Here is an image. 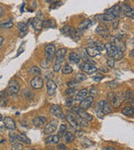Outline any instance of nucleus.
Segmentation results:
<instances>
[{
    "label": "nucleus",
    "instance_id": "1",
    "mask_svg": "<svg viewBox=\"0 0 134 150\" xmlns=\"http://www.w3.org/2000/svg\"><path fill=\"white\" fill-rule=\"evenodd\" d=\"M105 48L107 50V54L108 57L114 58V60H121L124 57V54L122 51H120L117 48L113 46L111 43H106Z\"/></svg>",
    "mask_w": 134,
    "mask_h": 150
},
{
    "label": "nucleus",
    "instance_id": "2",
    "mask_svg": "<svg viewBox=\"0 0 134 150\" xmlns=\"http://www.w3.org/2000/svg\"><path fill=\"white\" fill-rule=\"evenodd\" d=\"M107 98L114 108L120 107L124 102V94L122 92L113 93L111 92L107 94Z\"/></svg>",
    "mask_w": 134,
    "mask_h": 150
},
{
    "label": "nucleus",
    "instance_id": "3",
    "mask_svg": "<svg viewBox=\"0 0 134 150\" xmlns=\"http://www.w3.org/2000/svg\"><path fill=\"white\" fill-rule=\"evenodd\" d=\"M62 34L70 37L73 40L75 41H78L80 39V34L77 29H76L73 27L70 26H65L62 29H61Z\"/></svg>",
    "mask_w": 134,
    "mask_h": 150
},
{
    "label": "nucleus",
    "instance_id": "4",
    "mask_svg": "<svg viewBox=\"0 0 134 150\" xmlns=\"http://www.w3.org/2000/svg\"><path fill=\"white\" fill-rule=\"evenodd\" d=\"M56 46L54 43H49L45 46V59L51 62L54 60V57L56 55Z\"/></svg>",
    "mask_w": 134,
    "mask_h": 150
},
{
    "label": "nucleus",
    "instance_id": "5",
    "mask_svg": "<svg viewBox=\"0 0 134 150\" xmlns=\"http://www.w3.org/2000/svg\"><path fill=\"white\" fill-rule=\"evenodd\" d=\"M72 110L74 111V113L76 114H77L80 118H81L82 119H85L86 121H91L93 119V117L88 113L86 111H85V109L81 108L80 106H75L72 108Z\"/></svg>",
    "mask_w": 134,
    "mask_h": 150
},
{
    "label": "nucleus",
    "instance_id": "6",
    "mask_svg": "<svg viewBox=\"0 0 134 150\" xmlns=\"http://www.w3.org/2000/svg\"><path fill=\"white\" fill-rule=\"evenodd\" d=\"M96 33L100 35V37H102L103 38H107L110 36V31L108 27L106 24L100 23L97 26V28L96 29Z\"/></svg>",
    "mask_w": 134,
    "mask_h": 150
},
{
    "label": "nucleus",
    "instance_id": "7",
    "mask_svg": "<svg viewBox=\"0 0 134 150\" xmlns=\"http://www.w3.org/2000/svg\"><path fill=\"white\" fill-rule=\"evenodd\" d=\"M57 125H58V121L57 120H56V119L50 120L45 125V129H44V133L45 134H52V133H54L56 129H57Z\"/></svg>",
    "mask_w": 134,
    "mask_h": 150
},
{
    "label": "nucleus",
    "instance_id": "8",
    "mask_svg": "<svg viewBox=\"0 0 134 150\" xmlns=\"http://www.w3.org/2000/svg\"><path fill=\"white\" fill-rule=\"evenodd\" d=\"M80 69L87 74H93L97 72V68L92 64H87V63H82L80 65Z\"/></svg>",
    "mask_w": 134,
    "mask_h": 150
},
{
    "label": "nucleus",
    "instance_id": "9",
    "mask_svg": "<svg viewBox=\"0 0 134 150\" xmlns=\"http://www.w3.org/2000/svg\"><path fill=\"white\" fill-rule=\"evenodd\" d=\"M66 54V48H62L58 49L56 52V61H55V65H60L65 60V55Z\"/></svg>",
    "mask_w": 134,
    "mask_h": 150
},
{
    "label": "nucleus",
    "instance_id": "10",
    "mask_svg": "<svg viewBox=\"0 0 134 150\" xmlns=\"http://www.w3.org/2000/svg\"><path fill=\"white\" fill-rule=\"evenodd\" d=\"M50 112L52 115L56 116L58 118H60V119H65V114L61 109V108L60 107L59 105L57 104H54L52 105L50 108Z\"/></svg>",
    "mask_w": 134,
    "mask_h": 150
},
{
    "label": "nucleus",
    "instance_id": "11",
    "mask_svg": "<svg viewBox=\"0 0 134 150\" xmlns=\"http://www.w3.org/2000/svg\"><path fill=\"white\" fill-rule=\"evenodd\" d=\"M105 13L111 14L115 19H118V18H120V14H121V6L118 4H116V5L112 6V8L107 9Z\"/></svg>",
    "mask_w": 134,
    "mask_h": 150
},
{
    "label": "nucleus",
    "instance_id": "12",
    "mask_svg": "<svg viewBox=\"0 0 134 150\" xmlns=\"http://www.w3.org/2000/svg\"><path fill=\"white\" fill-rule=\"evenodd\" d=\"M97 104L99 105L100 109L102 110L104 114H109L112 112V108L110 105V104L108 102H107L106 100H100Z\"/></svg>",
    "mask_w": 134,
    "mask_h": 150
},
{
    "label": "nucleus",
    "instance_id": "13",
    "mask_svg": "<svg viewBox=\"0 0 134 150\" xmlns=\"http://www.w3.org/2000/svg\"><path fill=\"white\" fill-rule=\"evenodd\" d=\"M30 85H31V87L33 88L34 89H40L44 86V81H43V79L40 77L37 76V77H34V78L31 79Z\"/></svg>",
    "mask_w": 134,
    "mask_h": 150
},
{
    "label": "nucleus",
    "instance_id": "14",
    "mask_svg": "<svg viewBox=\"0 0 134 150\" xmlns=\"http://www.w3.org/2000/svg\"><path fill=\"white\" fill-rule=\"evenodd\" d=\"M112 43L113 46H115L116 48H117L120 51H122L123 53L126 50V45H125V43H123V41L121 40L120 38H117V37H112V43Z\"/></svg>",
    "mask_w": 134,
    "mask_h": 150
},
{
    "label": "nucleus",
    "instance_id": "15",
    "mask_svg": "<svg viewBox=\"0 0 134 150\" xmlns=\"http://www.w3.org/2000/svg\"><path fill=\"white\" fill-rule=\"evenodd\" d=\"M29 23L32 25L33 29L35 31H40L43 29V21L38 18H34L29 20Z\"/></svg>",
    "mask_w": 134,
    "mask_h": 150
},
{
    "label": "nucleus",
    "instance_id": "16",
    "mask_svg": "<svg viewBox=\"0 0 134 150\" xmlns=\"http://www.w3.org/2000/svg\"><path fill=\"white\" fill-rule=\"evenodd\" d=\"M3 120V125L4 127L9 130H15L16 129V123L15 121L11 117H5Z\"/></svg>",
    "mask_w": 134,
    "mask_h": 150
},
{
    "label": "nucleus",
    "instance_id": "17",
    "mask_svg": "<svg viewBox=\"0 0 134 150\" xmlns=\"http://www.w3.org/2000/svg\"><path fill=\"white\" fill-rule=\"evenodd\" d=\"M20 88L17 80H11L9 84V92L11 94H16L19 93Z\"/></svg>",
    "mask_w": 134,
    "mask_h": 150
},
{
    "label": "nucleus",
    "instance_id": "18",
    "mask_svg": "<svg viewBox=\"0 0 134 150\" xmlns=\"http://www.w3.org/2000/svg\"><path fill=\"white\" fill-rule=\"evenodd\" d=\"M56 88H57V85H56V82L54 80H48L47 81V84H46V89H47V94L49 95H53L55 94L56 91Z\"/></svg>",
    "mask_w": 134,
    "mask_h": 150
},
{
    "label": "nucleus",
    "instance_id": "19",
    "mask_svg": "<svg viewBox=\"0 0 134 150\" xmlns=\"http://www.w3.org/2000/svg\"><path fill=\"white\" fill-rule=\"evenodd\" d=\"M79 56H80V59H82L83 61H84V63H87V64H92L94 65L96 63L94 62V61H92L90 58V57L87 55L86 54V49H84V48H80L79 49Z\"/></svg>",
    "mask_w": 134,
    "mask_h": 150
},
{
    "label": "nucleus",
    "instance_id": "20",
    "mask_svg": "<svg viewBox=\"0 0 134 150\" xmlns=\"http://www.w3.org/2000/svg\"><path fill=\"white\" fill-rule=\"evenodd\" d=\"M66 119L67 121H68V123H70V125L76 130V132L78 131V130H80V126L77 123L76 120L73 117L72 113H68L66 116Z\"/></svg>",
    "mask_w": 134,
    "mask_h": 150
},
{
    "label": "nucleus",
    "instance_id": "21",
    "mask_svg": "<svg viewBox=\"0 0 134 150\" xmlns=\"http://www.w3.org/2000/svg\"><path fill=\"white\" fill-rule=\"evenodd\" d=\"M47 122V118L45 116H38L33 119V124L36 128H40L44 126Z\"/></svg>",
    "mask_w": 134,
    "mask_h": 150
},
{
    "label": "nucleus",
    "instance_id": "22",
    "mask_svg": "<svg viewBox=\"0 0 134 150\" xmlns=\"http://www.w3.org/2000/svg\"><path fill=\"white\" fill-rule=\"evenodd\" d=\"M121 10L123 12V14L128 18L133 19L134 18V11L133 9L127 4H123V7L121 8Z\"/></svg>",
    "mask_w": 134,
    "mask_h": 150
},
{
    "label": "nucleus",
    "instance_id": "23",
    "mask_svg": "<svg viewBox=\"0 0 134 150\" xmlns=\"http://www.w3.org/2000/svg\"><path fill=\"white\" fill-rule=\"evenodd\" d=\"M93 102H94V98L92 97H86L84 100L81 101V103L80 104V107L83 108V109H87L92 105Z\"/></svg>",
    "mask_w": 134,
    "mask_h": 150
},
{
    "label": "nucleus",
    "instance_id": "24",
    "mask_svg": "<svg viewBox=\"0 0 134 150\" xmlns=\"http://www.w3.org/2000/svg\"><path fill=\"white\" fill-rule=\"evenodd\" d=\"M86 52L90 58H95L97 56H100V52H99L96 48H95L92 46H89L86 48Z\"/></svg>",
    "mask_w": 134,
    "mask_h": 150
},
{
    "label": "nucleus",
    "instance_id": "25",
    "mask_svg": "<svg viewBox=\"0 0 134 150\" xmlns=\"http://www.w3.org/2000/svg\"><path fill=\"white\" fill-rule=\"evenodd\" d=\"M87 94H88V89L87 88H82L76 94L75 99L76 101H82L87 97Z\"/></svg>",
    "mask_w": 134,
    "mask_h": 150
},
{
    "label": "nucleus",
    "instance_id": "26",
    "mask_svg": "<svg viewBox=\"0 0 134 150\" xmlns=\"http://www.w3.org/2000/svg\"><path fill=\"white\" fill-rule=\"evenodd\" d=\"M91 25V21L89 19H84L83 21H81L79 23L78 29L80 31H85L86 29H87L88 28L90 27Z\"/></svg>",
    "mask_w": 134,
    "mask_h": 150
},
{
    "label": "nucleus",
    "instance_id": "27",
    "mask_svg": "<svg viewBox=\"0 0 134 150\" xmlns=\"http://www.w3.org/2000/svg\"><path fill=\"white\" fill-rule=\"evenodd\" d=\"M13 26V19H9L0 22V28L1 29H9Z\"/></svg>",
    "mask_w": 134,
    "mask_h": 150
},
{
    "label": "nucleus",
    "instance_id": "28",
    "mask_svg": "<svg viewBox=\"0 0 134 150\" xmlns=\"http://www.w3.org/2000/svg\"><path fill=\"white\" fill-rule=\"evenodd\" d=\"M17 28H18V30L19 32L20 36H24L27 32H28V24H26L25 23H19L18 25H17Z\"/></svg>",
    "mask_w": 134,
    "mask_h": 150
},
{
    "label": "nucleus",
    "instance_id": "29",
    "mask_svg": "<svg viewBox=\"0 0 134 150\" xmlns=\"http://www.w3.org/2000/svg\"><path fill=\"white\" fill-rule=\"evenodd\" d=\"M69 60H70V62L76 64H79L80 62V58L78 54H76L75 52H71L70 54H69Z\"/></svg>",
    "mask_w": 134,
    "mask_h": 150
},
{
    "label": "nucleus",
    "instance_id": "30",
    "mask_svg": "<svg viewBox=\"0 0 134 150\" xmlns=\"http://www.w3.org/2000/svg\"><path fill=\"white\" fill-rule=\"evenodd\" d=\"M98 19H99V20L102 22H110V21H113L114 19H116L111 14H107V13H103V14H101L100 15L99 17H97Z\"/></svg>",
    "mask_w": 134,
    "mask_h": 150
},
{
    "label": "nucleus",
    "instance_id": "31",
    "mask_svg": "<svg viewBox=\"0 0 134 150\" xmlns=\"http://www.w3.org/2000/svg\"><path fill=\"white\" fill-rule=\"evenodd\" d=\"M60 140V137L58 135H50V137H48V139H46V143L47 144H55V143H58Z\"/></svg>",
    "mask_w": 134,
    "mask_h": 150
},
{
    "label": "nucleus",
    "instance_id": "32",
    "mask_svg": "<svg viewBox=\"0 0 134 150\" xmlns=\"http://www.w3.org/2000/svg\"><path fill=\"white\" fill-rule=\"evenodd\" d=\"M43 28H45V29L56 28V21L53 19H48V20L43 21Z\"/></svg>",
    "mask_w": 134,
    "mask_h": 150
},
{
    "label": "nucleus",
    "instance_id": "33",
    "mask_svg": "<svg viewBox=\"0 0 134 150\" xmlns=\"http://www.w3.org/2000/svg\"><path fill=\"white\" fill-rule=\"evenodd\" d=\"M123 114L126 115V116H133L134 113V108L131 106H127V107L123 108L122 110Z\"/></svg>",
    "mask_w": 134,
    "mask_h": 150
},
{
    "label": "nucleus",
    "instance_id": "34",
    "mask_svg": "<svg viewBox=\"0 0 134 150\" xmlns=\"http://www.w3.org/2000/svg\"><path fill=\"white\" fill-rule=\"evenodd\" d=\"M18 141H19L20 143H24L26 144H30L31 143L30 139L25 134H23V133L18 134Z\"/></svg>",
    "mask_w": 134,
    "mask_h": 150
},
{
    "label": "nucleus",
    "instance_id": "35",
    "mask_svg": "<svg viewBox=\"0 0 134 150\" xmlns=\"http://www.w3.org/2000/svg\"><path fill=\"white\" fill-rule=\"evenodd\" d=\"M90 46H92V47H94L95 48H96L99 52L101 53V51L102 50H104L105 49V46H104V44L103 43H100L99 41H94V42H92V43L90 45Z\"/></svg>",
    "mask_w": 134,
    "mask_h": 150
},
{
    "label": "nucleus",
    "instance_id": "36",
    "mask_svg": "<svg viewBox=\"0 0 134 150\" xmlns=\"http://www.w3.org/2000/svg\"><path fill=\"white\" fill-rule=\"evenodd\" d=\"M76 139V136L70 133V132H66L65 133V140L67 143H72Z\"/></svg>",
    "mask_w": 134,
    "mask_h": 150
},
{
    "label": "nucleus",
    "instance_id": "37",
    "mask_svg": "<svg viewBox=\"0 0 134 150\" xmlns=\"http://www.w3.org/2000/svg\"><path fill=\"white\" fill-rule=\"evenodd\" d=\"M29 73L30 74L35 76V77L39 76V75L41 74L40 69L38 67H36V66H32V67H30V68H29Z\"/></svg>",
    "mask_w": 134,
    "mask_h": 150
},
{
    "label": "nucleus",
    "instance_id": "38",
    "mask_svg": "<svg viewBox=\"0 0 134 150\" xmlns=\"http://www.w3.org/2000/svg\"><path fill=\"white\" fill-rule=\"evenodd\" d=\"M86 78H87V77L84 74H82V73H78L76 75V77H75V82H76V84H77V83H80V82H82V81H85Z\"/></svg>",
    "mask_w": 134,
    "mask_h": 150
},
{
    "label": "nucleus",
    "instance_id": "39",
    "mask_svg": "<svg viewBox=\"0 0 134 150\" xmlns=\"http://www.w3.org/2000/svg\"><path fill=\"white\" fill-rule=\"evenodd\" d=\"M66 94L69 97H72V98H73V96L76 95V94H77V89H76V88H70L66 89Z\"/></svg>",
    "mask_w": 134,
    "mask_h": 150
},
{
    "label": "nucleus",
    "instance_id": "40",
    "mask_svg": "<svg viewBox=\"0 0 134 150\" xmlns=\"http://www.w3.org/2000/svg\"><path fill=\"white\" fill-rule=\"evenodd\" d=\"M124 99L127 100V101H130L131 103H133V92H131L130 90H127L124 95Z\"/></svg>",
    "mask_w": 134,
    "mask_h": 150
},
{
    "label": "nucleus",
    "instance_id": "41",
    "mask_svg": "<svg viewBox=\"0 0 134 150\" xmlns=\"http://www.w3.org/2000/svg\"><path fill=\"white\" fill-rule=\"evenodd\" d=\"M73 72V68L69 64L65 65V67L62 68V74H70Z\"/></svg>",
    "mask_w": 134,
    "mask_h": 150
},
{
    "label": "nucleus",
    "instance_id": "42",
    "mask_svg": "<svg viewBox=\"0 0 134 150\" xmlns=\"http://www.w3.org/2000/svg\"><path fill=\"white\" fill-rule=\"evenodd\" d=\"M9 141H10V143L11 144H13L15 143L18 142V134L13 133V132H11L9 133Z\"/></svg>",
    "mask_w": 134,
    "mask_h": 150
},
{
    "label": "nucleus",
    "instance_id": "43",
    "mask_svg": "<svg viewBox=\"0 0 134 150\" xmlns=\"http://www.w3.org/2000/svg\"><path fill=\"white\" fill-rule=\"evenodd\" d=\"M95 112H96V115H97V117L99 118H104V113H103V112H102V110L100 109V108L99 107V105L96 104V107H95Z\"/></svg>",
    "mask_w": 134,
    "mask_h": 150
},
{
    "label": "nucleus",
    "instance_id": "44",
    "mask_svg": "<svg viewBox=\"0 0 134 150\" xmlns=\"http://www.w3.org/2000/svg\"><path fill=\"white\" fill-rule=\"evenodd\" d=\"M66 132V126L65 124H61L60 127L59 128V130H58V136L60 138L62 137L65 134Z\"/></svg>",
    "mask_w": 134,
    "mask_h": 150
},
{
    "label": "nucleus",
    "instance_id": "45",
    "mask_svg": "<svg viewBox=\"0 0 134 150\" xmlns=\"http://www.w3.org/2000/svg\"><path fill=\"white\" fill-rule=\"evenodd\" d=\"M23 146L20 142H17L13 144H12L11 150H23Z\"/></svg>",
    "mask_w": 134,
    "mask_h": 150
},
{
    "label": "nucleus",
    "instance_id": "46",
    "mask_svg": "<svg viewBox=\"0 0 134 150\" xmlns=\"http://www.w3.org/2000/svg\"><path fill=\"white\" fill-rule=\"evenodd\" d=\"M81 144H82L83 147L87 148V147H90V146H92L94 144V143L92 141H90V140L87 139H84L82 140V142H81Z\"/></svg>",
    "mask_w": 134,
    "mask_h": 150
},
{
    "label": "nucleus",
    "instance_id": "47",
    "mask_svg": "<svg viewBox=\"0 0 134 150\" xmlns=\"http://www.w3.org/2000/svg\"><path fill=\"white\" fill-rule=\"evenodd\" d=\"M88 93L90 94V97H92L93 98H96V97H97V95H98V90H97V88L96 87H92Z\"/></svg>",
    "mask_w": 134,
    "mask_h": 150
},
{
    "label": "nucleus",
    "instance_id": "48",
    "mask_svg": "<svg viewBox=\"0 0 134 150\" xmlns=\"http://www.w3.org/2000/svg\"><path fill=\"white\" fill-rule=\"evenodd\" d=\"M107 66L109 67V68H114V66H115V60H114V58H112L111 57H108V59H107Z\"/></svg>",
    "mask_w": 134,
    "mask_h": 150
},
{
    "label": "nucleus",
    "instance_id": "49",
    "mask_svg": "<svg viewBox=\"0 0 134 150\" xmlns=\"http://www.w3.org/2000/svg\"><path fill=\"white\" fill-rule=\"evenodd\" d=\"M103 78H104V77H103V75L101 74H97L95 75V76L93 77V80L96 81V82H100Z\"/></svg>",
    "mask_w": 134,
    "mask_h": 150
},
{
    "label": "nucleus",
    "instance_id": "50",
    "mask_svg": "<svg viewBox=\"0 0 134 150\" xmlns=\"http://www.w3.org/2000/svg\"><path fill=\"white\" fill-rule=\"evenodd\" d=\"M40 65H41V67L44 68H49V61L45 58V59H43V60L40 62Z\"/></svg>",
    "mask_w": 134,
    "mask_h": 150
},
{
    "label": "nucleus",
    "instance_id": "51",
    "mask_svg": "<svg viewBox=\"0 0 134 150\" xmlns=\"http://www.w3.org/2000/svg\"><path fill=\"white\" fill-rule=\"evenodd\" d=\"M62 3L61 2H59V1H53L52 3H51V6H50V9H56V7L60 4H61Z\"/></svg>",
    "mask_w": 134,
    "mask_h": 150
},
{
    "label": "nucleus",
    "instance_id": "52",
    "mask_svg": "<svg viewBox=\"0 0 134 150\" xmlns=\"http://www.w3.org/2000/svg\"><path fill=\"white\" fill-rule=\"evenodd\" d=\"M73 103V98L72 97H68L66 99V106L67 107H70L72 105Z\"/></svg>",
    "mask_w": 134,
    "mask_h": 150
},
{
    "label": "nucleus",
    "instance_id": "53",
    "mask_svg": "<svg viewBox=\"0 0 134 150\" xmlns=\"http://www.w3.org/2000/svg\"><path fill=\"white\" fill-rule=\"evenodd\" d=\"M57 149L60 150H67V147L64 143H60L57 145Z\"/></svg>",
    "mask_w": 134,
    "mask_h": 150
},
{
    "label": "nucleus",
    "instance_id": "54",
    "mask_svg": "<svg viewBox=\"0 0 134 150\" xmlns=\"http://www.w3.org/2000/svg\"><path fill=\"white\" fill-rule=\"evenodd\" d=\"M118 23H119V20L118 19H114L113 20V23H112V28L113 29H117V26H118Z\"/></svg>",
    "mask_w": 134,
    "mask_h": 150
},
{
    "label": "nucleus",
    "instance_id": "55",
    "mask_svg": "<svg viewBox=\"0 0 134 150\" xmlns=\"http://www.w3.org/2000/svg\"><path fill=\"white\" fill-rule=\"evenodd\" d=\"M7 103H8V100H7V99H3V100L0 101V105H1V106H5V105L7 104Z\"/></svg>",
    "mask_w": 134,
    "mask_h": 150
},
{
    "label": "nucleus",
    "instance_id": "56",
    "mask_svg": "<svg viewBox=\"0 0 134 150\" xmlns=\"http://www.w3.org/2000/svg\"><path fill=\"white\" fill-rule=\"evenodd\" d=\"M5 13V9L3 6H0V17H2Z\"/></svg>",
    "mask_w": 134,
    "mask_h": 150
},
{
    "label": "nucleus",
    "instance_id": "57",
    "mask_svg": "<svg viewBox=\"0 0 134 150\" xmlns=\"http://www.w3.org/2000/svg\"><path fill=\"white\" fill-rule=\"evenodd\" d=\"M83 134H84V132H83V131H81V130L76 131V135H77V137H81Z\"/></svg>",
    "mask_w": 134,
    "mask_h": 150
},
{
    "label": "nucleus",
    "instance_id": "58",
    "mask_svg": "<svg viewBox=\"0 0 134 150\" xmlns=\"http://www.w3.org/2000/svg\"><path fill=\"white\" fill-rule=\"evenodd\" d=\"M104 150H117L115 148H113V147H105L104 149H103Z\"/></svg>",
    "mask_w": 134,
    "mask_h": 150
},
{
    "label": "nucleus",
    "instance_id": "59",
    "mask_svg": "<svg viewBox=\"0 0 134 150\" xmlns=\"http://www.w3.org/2000/svg\"><path fill=\"white\" fill-rule=\"evenodd\" d=\"M3 37L0 35V48L2 47V45H3Z\"/></svg>",
    "mask_w": 134,
    "mask_h": 150
},
{
    "label": "nucleus",
    "instance_id": "60",
    "mask_svg": "<svg viewBox=\"0 0 134 150\" xmlns=\"http://www.w3.org/2000/svg\"><path fill=\"white\" fill-rule=\"evenodd\" d=\"M100 70H101L102 72H105V73H107V72H108V69H107V68H105L104 67H101L100 68Z\"/></svg>",
    "mask_w": 134,
    "mask_h": 150
},
{
    "label": "nucleus",
    "instance_id": "61",
    "mask_svg": "<svg viewBox=\"0 0 134 150\" xmlns=\"http://www.w3.org/2000/svg\"><path fill=\"white\" fill-rule=\"evenodd\" d=\"M5 130H6L5 127H0V133H4Z\"/></svg>",
    "mask_w": 134,
    "mask_h": 150
},
{
    "label": "nucleus",
    "instance_id": "62",
    "mask_svg": "<svg viewBox=\"0 0 134 150\" xmlns=\"http://www.w3.org/2000/svg\"><path fill=\"white\" fill-rule=\"evenodd\" d=\"M2 120H3V115L0 113V121H2Z\"/></svg>",
    "mask_w": 134,
    "mask_h": 150
},
{
    "label": "nucleus",
    "instance_id": "63",
    "mask_svg": "<svg viewBox=\"0 0 134 150\" xmlns=\"http://www.w3.org/2000/svg\"><path fill=\"white\" fill-rule=\"evenodd\" d=\"M29 150H37V149H29Z\"/></svg>",
    "mask_w": 134,
    "mask_h": 150
},
{
    "label": "nucleus",
    "instance_id": "64",
    "mask_svg": "<svg viewBox=\"0 0 134 150\" xmlns=\"http://www.w3.org/2000/svg\"><path fill=\"white\" fill-rule=\"evenodd\" d=\"M74 150H78V149H74Z\"/></svg>",
    "mask_w": 134,
    "mask_h": 150
}]
</instances>
